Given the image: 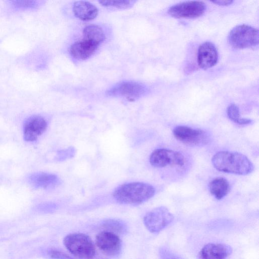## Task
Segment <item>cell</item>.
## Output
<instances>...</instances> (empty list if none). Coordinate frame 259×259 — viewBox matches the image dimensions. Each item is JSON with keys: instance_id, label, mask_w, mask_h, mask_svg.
<instances>
[{"instance_id": "5bb4252c", "label": "cell", "mask_w": 259, "mask_h": 259, "mask_svg": "<svg viewBox=\"0 0 259 259\" xmlns=\"http://www.w3.org/2000/svg\"><path fill=\"white\" fill-rule=\"evenodd\" d=\"M98 47L95 43L83 38L72 44L69 53L74 58L84 60L91 57Z\"/></svg>"}, {"instance_id": "5b68a950", "label": "cell", "mask_w": 259, "mask_h": 259, "mask_svg": "<svg viewBox=\"0 0 259 259\" xmlns=\"http://www.w3.org/2000/svg\"><path fill=\"white\" fill-rule=\"evenodd\" d=\"M172 133L177 140L189 146H203L210 141V137L205 131L187 126H177L174 128Z\"/></svg>"}, {"instance_id": "7c38bea8", "label": "cell", "mask_w": 259, "mask_h": 259, "mask_svg": "<svg viewBox=\"0 0 259 259\" xmlns=\"http://www.w3.org/2000/svg\"><path fill=\"white\" fill-rule=\"evenodd\" d=\"M218 52L214 45L210 42H205L199 47L197 60L199 66L207 69L214 66L217 63Z\"/></svg>"}, {"instance_id": "d6986e66", "label": "cell", "mask_w": 259, "mask_h": 259, "mask_svg": "<svg viewBox=\"0 0 259 259\" xmlns=\"http://www.w3.org/2000/svg\"><path fill=\"white\" fill-rule=\"evenodd\" d=\"M227 113L229 118L238 124L248 125L253 122V120L251 119L242 118L239 108L234 104H231L228 107Z\"/></svg>"}, {"instance_id": "8fae6325", "label": "cell", "mask_w": 259, "mask_h": 259, "mask_svg": "<svg viewBox=\"0 0 259 259\" xmlns=\"http://www.w3.org/2000/svg\"><path fill=\"white\" fill-rule=\"evenodd\" d=\"M47 122L40 116L34 115L26 119L23 125L24 139L29 142L36 140L46 130Z\"/></svg>"}, {"instance_id": "4fadbf2b", "label": "cell", "mask_w": 259, "mask_h": 259, "mask_svg": "<svg viewBox=\"0 0 259 259\" xmlns=\"http://www.w3.org/2000/svg\"><path fill=\"white\" fill-rule=\"evenodd\" d=\"M232 248L222 243H209L201 250L200 259H227L232 253Z\"/></svg>"}, {"instance_id": "ffe728a7", "label": "cell", "mask_w": 259, "mask_h": 259, "mask_svg": "<svg viewBox=\"0 0 259 259\" xmlns=\"http://www.w3.org/2000/svg\"><path fill=\"white\" fill-rule=\"evenodd\" d=\"M135 1L121 0V1H100L99 3L103 6L108 7H114L119 9H126L131 7Z\"/></svg>"}, {"instance_id": "ba28073f", "label": "cell", "mask_w": 259, "mask_h": 259, "mask_svg": "<svg viewBox=\"0 0 259 259\" xmlns=\"http://www.w3.org/2000/svg\"><path fill=\"white\" fill-rule=\"evenodd\" d=\"M146 91L143 84L136 81H126L116 84L107 92V95L123 97L133 101L143 96Z\"/></svg>"}, {"instance_id": "603a6c76", "label": "cell", "mask_w": 259, "mask_h": 259, "mask_svg": "<svg viewBox=\"0 0 259 259\" xmlns=\"http://www.w3.org/2000/svg\"><path fill=\"white\" fill-rule=\"evenodd\" d=\"M49 254L52 258L57 259H72L71 257L61 251L52 250L49 252Z\"/></svg>"}, {"instance_id": "30bf717a", "label": "cell", "mask_w": 259, "mask_h": 259, "mask_svg": "<svg viewBox=\"0 0 259 259\" xmlns=\"http://www.w3.org/2000/svg\"><path fill=\"white\" fill-rule=\"evenodd\" d=\"M96 244L106 255L115 256L119 253L121 249L120 238L115 234L109 231H103L96 236Z\"/></svg>"}, {"instance_id": "8992f818", "label": "cell", "mask_w": 259, "mask_h": 259, "mask_svg": "<svg viewBox=\"0 0 259 259\" xmlns=\"http://www.w3.org/2000/svg\"><path fill=\"white\" fill-rule=\"evenodd\" d=\"M151 164L156 167L179 166L184 165L185 158L181 152L172 150L160 148L155 150L149 158Z\"/></svg>"}, {"instance_id": "6da1fadb", "label": "cell", "mask_w": 259, "mask_h": 259, "mask_svg": "<svg viewBox=\"0 0 259 259\" xmlns=\"http://www.w3.org/2000/svg\"><path fill=\"white\" fill-rule=\"evenodd\" d=\"M211 162L216 169L226 173L247 175L254 170V165L248 157L237 152H218L212 156Z\"/></svg>"}, {"instance_id": "3957f363", "label": "cell", "mask_w": 259, "mask_h": 259, "mask_svg": "<svg viewBox=\"0 0 259 259\" xmlns=\"http://www.w3.org/2000/svg\"><path fill=\"white\" fill-rule=\"evenodd\" d=\"M68 250L81 259H92L95 254V248L91 238L82 233H72L67 235L63 240Z\"/></svg>"}, {"instance_id": "cb8c5ba5", "label": "cell", "mask_w": 259, "mask_h": 259, "mask_svg": "<svg viewBox=\"0 0 259 259\" xmlns=\"http://www.w3.org/2000/svg\"><path fill=\"white\" fill-rule=\"evenodd\" d=\"M213 4H215L216 5H219V6H229L231 4H232L233 2V1H211Z\"/></svg>"}, {"instance_id": "7a4b0ae2", "label": "cell", "mask_w": 259, "mask_h": 259, "mask_svg": "<svg viewBox=\"0 0 259 259\" xmlns=\"http://www.w3.org/2000/svg\"><path fill=\"white\" fill-rule=\"evenodd\" d=\"M155 193V188L149 184L132 182L117 187L113 195L119 203L136 205L148 200L154 195Z\"/></svg>"}, {"instance_id": "ac0fdd59", "label": "cell", "mask_w": 259, "mask_h": 259, "mask_svg": "<svg viewBox=\"0 0 259 259\" xmlns=\"http://www.w3.org/2000/svg\"><path fill=\"white\" fill-rule=\"evenodd\" d=\"M84 39L100 45L105 39V34L102 28L97 25L92 24L84 27L83 30Z\"/></svg>"}, {"instance_id": "277c9868", "label": "cell", "mask_w": 259, "mask_h": 259, "mask_svg": "<svg viewBox=\"0 0 259 259\" xmlns=\"http://www.w3.org/2000/svg\"><path fill=\"white\" fill-rule=\"evenodd\" d=\"M228 38L230 44L235 48L254 47L258 45V30L246 24L237 25L231 30Z\"/></svg>"}, {"instance_id": "9c48e42d", "label": "cell", "mask_w": 259, "mask_h": 259, "mask_svg": "<svg viewBox=\"0 0 259 259\" xmlns=\"http://www.w3.org/2000/svg\"><path fill=\"white\" fill-rule=\"evenodd\" d=\"M206 10L205 4L201 1H186L173 5L168 10L171 16L177 18H197L202 15Z\"/></svg>"}, {"instance_id": "52a82bcc", "label": "cell", "mask_w": 259, "mask_h": 259, "mask_svg": "<svg viewBox=\"0 0 259 259\" xmlns=\"http://www.w3.org/2000/svg\"><path fill=\"white\" fill-rule=\"evenodd\" d=\"M174 216L164 206H159L148 212L144 218L146 228L156 233L166 227L173 220Z\"/></svg>"}, {"instance_id": "44dd1931", "label": "cell", "mask_w": 259, "mask_h": 259, "mask_svg": "<svg viewBox=\"0 0 259 259\" xmlns=\"http://www.w3.org/2000/svg\"><path fill=\"white\" fill-rule=\"evenodd\" d=\"M11 2L14 7L19 9L33 8L38 5L37 2L35 1L15 0Z\"/></svg>"}, {"instance_id": "9a60e30c", "label": "cell", "mask_w": 259, "mask_h": 259, "mask_svg": "<svg viewBox=\"0 0 259 259\" xmlns=\"http://www.w3.org/2000/svg\"><path fill=\"white\" fill-rule=\"evenodd\" d=\"M28 182L35 188L50 189L60 183L59 178L55 175L39 172L32 174L28 177Z\"/></svg>"}, {"instance_id": "e0dca14e", "label": "cell", "mask_w": 259, "mask_h": 259, "mask_svg": "<svg viewBox=\"0 0 259 259\" xmlns=\"http://www.w3.org/2000/svg\"><path fill=\"white\" fill-rule=\"evenodd\" d=\"M210 193L217 199L224 198L230 191V184L228 180L223 177H218L212 180L209 184Z\"/></svg>"}, {"instance_id": "7402d4cb", "label": "cell", "mask_w": 259, "mask_h": 259, "mask_svg": "<svg viewBox=\"0 0 259 259\" xmlns=\"http://www.w3.org/2000/svg\"><path fill=\"white\" fill-rule=\"evenodd\" d=\"M75 153V150L73 147L60 150L57 153V159L59 161H62L71 158L74 156Z\"/></svg>"}, {"instance_id": "2e32d148", "label": "cell", "mask_w": 259, "mask_h": 259, "mask_svg": "<svg viewBox=\"0 0 259 259\" xmlns=\"http://www.w3.org/2000/svg\"><path fill=\"white\" fill-rule=\"evenodd\" d=\"M75 16L82 21H90L98 15L97 8L93 4L85 1H76L73 5Z\"/></svg>"}]
</instances>
